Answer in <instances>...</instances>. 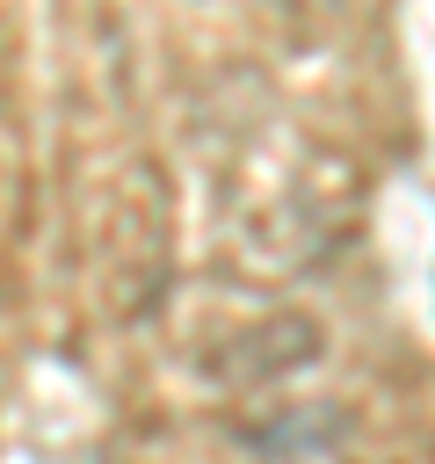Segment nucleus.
<instances>
[{
	"mask_svg": "<svg viewBox=\"0 0 435 464\" xmlns=\"http://www.w3.org/2000/svg\"><path fill=\"white\" fill-rule=\"evenodd\" d=\"M319 348H326L319 319H304V312H276V319H261V326L232 334L225 348H210V362H203V370H210L218 384H232V392H261V384L297 377L304 362H319Z\"/></svg>",
	"mask_w": 435,
	"mask_h": 464,
	"instance_id": "obj_1",
	"label": "nucleus"
},
{
	"mask_svg": "<svg viewBox=\"0 0 435 464\" xmlns=\"http://www.w3.org/2000/svg\"><path fill=\"white\" fill-rule=\"evenodd\" d=\"M276 7H290V14H334L341 0H276Z\"/></svg>",
	"mask_w": 435,
	"mask_h": 464,
	"instance_id": "obj_3",
	"label": "nucleus"
},
{
	"mask_svg": "<svg viewBox=\"0 0 435 464\" xmlns=\"http://www.w3.org/2000/svg\"><path fill=\"white\" fill-rule=\"evenodd\" d=\"M341 435H348V420H341L334 406H283V413H268V420L239 428V442H246V450H261V457H304V450H334Z\"/></svg>",
	"mask_w": 435,
	"mask_h": 464,
	"instance_id": "obj_2",
	"label": "nucleus"
}]
</instances>
